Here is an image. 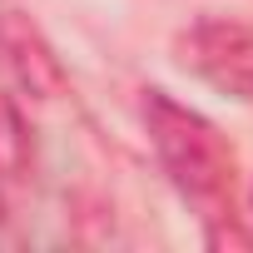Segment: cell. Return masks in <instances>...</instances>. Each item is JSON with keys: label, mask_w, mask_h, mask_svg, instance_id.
<instances>
[{"label": "cell", "mask_w": 253, "mask_h": 253, "mask_svg": "<svg viewBox=\"0 0 253 253\" xmlns=\"http://www.w3.org/2000/svg\"><path fill=\"white\" fill-rule=\"evenodd\" d=\"M144 129L174 194L204 218L209 243H248L238 233V154L228 134L164 89H144Z\"/></svg>", "instance_id": "1"}, {"label": "cell", "mask_w": 253, "mask_h": 253, "mask_svg": "<svg viewBox=\"0 0 253 253\" xmlns=\"http://www.w3.org/2000/svg\"><path fill=\"white\" fill-rule=\"evenodd\" d=\"M174 60L213 94L238 104L253 99V25L228 15H204L174 35Z\"/></svg>", "instance_id": "2"}, {"label": "cell", "mask_w": 253, "mask_h": 253, "mask_svg": "<svg viewBox=\"0 0 253 253\" xmlns=\"http://www.w3.org/2000/svg\"><path fill=\"white\" fill-rule=\"evenodd\" d=\"M0 60L30 99H60L70 89V70L60 65L55 45L20 10H0Z\"/></svg>", "instance_id": "3"}, {"label": "cell", "mask_w": 253, "mask_h": 253, "mask_svg": "<svg viewBox=\"0 0 253 253\" xmlns=\"http://www.w3.org/2000/svg\"><path fill=\"white\" fill-rule=\"evenodd\" d=\"M35 174V139L30 124L20 114V104L10 94H0V179L5 184H25Z\"/></svg>", "instance_id": "4"}]
</instances>
